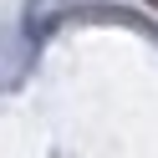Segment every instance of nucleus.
Here are the masks:
<instances>
[{"mask_svg": "<svg viewBox=\"0 0 158 158\" xmlns=\"http://www.w3.org/2000/svg\"><path fill=\"white\" fill-rule=\"evenodd\" d=\"M148 5H158V0H148Z\"/></svg>", "mask_w": 158, "mask_h": 158, "instance_id": "1", "label": "nucleus"}]
</instances>
